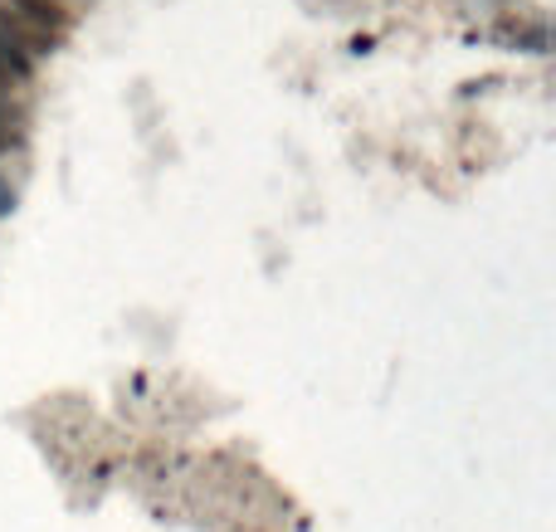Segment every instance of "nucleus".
Returning <instances> with one entry per match:
<instances>
[{
  "label": "nucleus",
  "instance_id": "1a4fd4ad",
  "mask_svg": "<svg viewBox=\"0 0 556 532\" xmlns=\"http://www.w3.org/2000/svg\"><path fill=\"white\" fill-rule=\"evenodd\" d=\"M64 5H68V10H74V5H88V0H64Z\"/></svg>",
  "mask_w": 556,
  "mask_h": 532
},
{
  "label": "nucleus",
  "instance_id": "6e6552de",
  "mask_svg": "<svg viewBox=\"0 0 556 532\" xmlns=\"http://www.w3.org/2000/svg\"><path fill=\"white\" fill-rule=\"evenodd\" d=\"M346 49H352V54H371V49H376V35H356Z\"/></svg>",
  "mask_w": 556,
  "mask_h": 532
},
{
  "label": "nucleus",
  "instance_id": "7ed1b4c3",
  "mask_svg": "<svg viewBox=\"0 0 556 532\" xmlns=\"http://www.w3.org/2000/svg\"><path fill=\"white\" fill-rule=\"evenodd\" d=\"M493 39H498V45H513V49H528V54H547V45H552L542 20H508V25L493 29Z\"/></svg>",
  "mask_w": 556,
  "mask_h": 532
},
{
  "label": "nucleus",
  "instance_id": "20e7f679",
  "mask_svg": "<svg viewBox=\"0 0 556 532\" xmlns=\"http://www.w3.org/2000/svg\"><path fill=\"white\" fill-rule=\"evenodd\" d=\"M10 5H20L25 15H35L45 29H54L59 39H68V29H74V20H78V10H68L64 0H10Z\"/></svg>",
  "mask_w": 556,
  "mask_h": 532
},
{
  "label": "nucleus",
  "instance_id": "39448f33",
  "mask_svg": "<svg viewBox=\"0 0 556 532\" xmlns=\"http://www.w3.org/2000/svg\"><path fill=\"white\" fill-rule=\"evenodd\" d=\"M25 127H29V103L15 88L0 84V137H25Z\"/></svg>",
  "mask_w": 556,
  "mask_h": 532
},
{
  "label": "nucleus",
  "instance_id": "423d86ee",
  "mask_svg": "<svg viewBox=\"0 0 556 532\" xmlns=\"http://www.w3.org/2000/svg\"><path fill=\"white\" fill-rule=\"evenodd\" d=\"M15 205H20V191L10 186V176L0 172V220H10V215H15Z\"/></svg>",
  "mask_w": 556,
  "mask_h": 532
},
{
  "label": "nucleus",
  "instance_id": "f03ea898",
  "mask_svg": "<svg viewBox=\"0 0 556 532\" xmlns=\"http://www.w3.org/2000/svg\"><path fill=\"white\" fill-rule=\"evenodd\" d=\"M35 74H39V59L25 54V49H20L10 35H0V84L20 93V88L35 84Z\"/></svg>",
  "mask_w": 556,
  "mask_h": 532
},
{
  "label": "nucleus",
  "instance_id": "f257e3e1",
  "mask_svg": "<svg viewBox=\"0 0 556 532\" xmlns=\"http://www.w3.org/2000/svg\"><path fill=\"white\" fill-rule=\"evenodd\" d=\"M0 35H10L20 49H25V54H35V59H49L59 45H64L54 29H45L35 15H25V10L10 5V0H0Z\"/></svg>",
  "mask_w": 556,
  "mask_h": 532
},
{
  "label": "nucleus",
  "instance_id": "0eeeda50",
  "mask_svg": "<svg viewBox=\"0 0 556 532\" xmlns=\"http://www.w3.org/2000/svg\"><path fill=\"white\" fill-rule=\"evenodd\" d=\"M323 15H352V10H366V0H317Z\"/></svg>",
  "mask_w": 556,
  "mask_h": 532
}]
</instances>
